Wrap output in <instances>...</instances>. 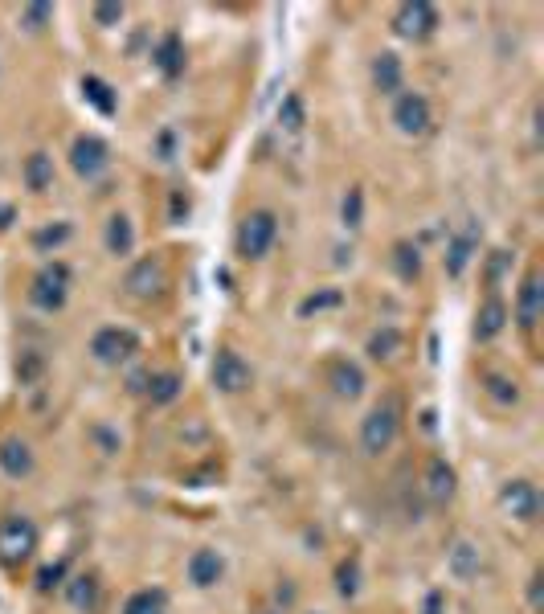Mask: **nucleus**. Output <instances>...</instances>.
Wrapping results in <instances>:
<instances>
[{"label":"nucleus","instance_id":"obj_29","mask_svg":"<svg viewBox=\"0 0 544 614\" xmlns=\"http://www.w3.org/2000/svg\"><path fill=\"white\" fill-rule=\"evenodd\" d=\"M483 389H487V398H495L500 406H516V402H520V385H516V377L483 373Z\"/></svg>","mask_w":544,"mask_h":614},{"label":"nucleus","instance_id":"obj_38","mask_svg":"<svg viewBox=\"0 0 544 614\" xmlns=\"http://www.w3.org/2000/svg\"><path fill=\"white\" fill-rule=\"evenodd\" d=\"M508 250H491V267H487V287H495L500 283V275H504V267H508Z\"/></svg>","mask_w":544,"mask_h":614},{"label":"nucleus","instance_id":"obj_14","mask_svg":"<svg viewBox=\"0 0 544 614\" xmlns=\"http://www.w3.org/2000/svg\"><path fill=\"white\" fill-rule=\"evenodd\" d=\"M508 320H512V312H508V303L500 299V295H487L483 303H479V312H475V340L479 344H487V340H495L504 328H508Z\"/></svg>","mask_w":544,"mask_h":614},{"label":"nucleus","instance_id":"obj_1","mask_svg":"<svg viewBox=\"0 0 544 614\" xmlns=\"http://www.w3.org/2000/svg\"><path fill=\"white\" fill-rule=\"evenodd\" d=\"M279 238V217L270 213V209H250L242 222H238V234H234V250L238 258L246 262H258L270 254V246H275Z\"/></svg>","mask_w":544,"mask_h":614},{"label":"nucleus","instance_id":"obj_12","mask_svg":"<svg viewBox=\"0 0 544 614\" xmlns=\"http://www.w3.org/2000/svg\"><path fill=\"white\" fill-rule=\"evenodd\" d=\"M540 312H544V287H540V267H528L520 291H516V324L524 336L536 332L540 324Z\"/></svg>","mask_w":544,"mask_h":614},{"label":"nucleus","instance_id":"obj_9","mask_svg":"<svg viewBox=\"0 0 544 614\" xmlns=\"http://www.w3.org/2000/svg\"><path fill=\"white\" fill-rule=\"evenodd\" d=\"M209 377H213V385H217L221 393H246V389H250V381H254L250 365L242 361V353H234V348H217Z\"/></svg>","mask_w":544,"mask_h":614},{"label":"nucleus","instance_id":"obj_37","mask_svg":"<svg viewBox=\"0 0 544 614\" xmlns=\"http://www.w3.org/2000/svg\"><path fill=\"white\" fill-rule=\"evenodd\" d=\"M70 238V226H50V230H37L33 234V246H58Z\"/></svg>","mask_w":544,"mask_h":614},{"label":"nucleus","instance_id":"obj_19","mask_svg":"<svg viewBox=\"0 0 544 614\" xmlns=\"http://www.w3.org/2000/svg\"><path fill=\"white\" fill-rule=\"evenodd\" d=\"M21 177H25V189H29V193L54 189V156H50V152H33V156H25Z\"/></svg>","mask_w":544,"mask_h":614},{"label":"nucleus","instance_id":"obj_4","mask_svg":"<svg viewBox=\"0 0 544 614\" xmlns=\"http://www.w3.org/2000/svg\"><path fill=\"white\" fill-rule=\"evenodd\" d=\"M37 549V529H33V520L29 516H5L0 520V565H25Z\"/></svg>","mask_w":544,"mask_h":614},{"label":"nucleus","instance_id":"obj_26","mask_svg":"<svg viewBox=\"0 0 544 614\" xmlns=\"http://www.w3.org/2000/svg\"><path fill=\"white\" fill-rule=\"evenodd\" d=\"M164 606H168V594L160 586H148V590H135L123 602V614H164Z\"/></svg>","mask_w":544,"mask_h":614},{"label":"nucleus","instance_id":"obj_24","mask_svg":"<svg viewBox=\"0 0 544 614\" xmlns=\"http://www.w3.org/2000/svg\"><path fill=\"white\" fill-rule=\"evenodd\" d=\"M475 230H467V234H455L446 242V254H442V262H446V271L450 275H463V267L471 262V250H475Z\"/></svg>","mask_w":544,"mask_h":614},{"label":"nucleus","instance_id":"obj_18","mask_svg":"<svg viewBox=\"0 0 544 614\" xmlns=\"http://www.w3.org/2000/svg\"><path fill=\"white\" fill-rule=\"evenodd\" d=\"M221 574H225V557L217 553V549H197L193 557H189V582L197 586V590H209V586H217L221 582Z\"/></svg>","mask_w":544,"mask_h":614},{"label":"nucleus","instance_id":"obj_20","mask_svg":"<svg viewBox=\"0 0 544 614\" xmlns=\"http://www.w3.org/2000/svg\"><path fill=\"white\" fill-rule=\"evenodd\" d=\"M152 62H156V70H160L164 78H176L180 70H185V41H180V33H164V37H160V46H156Z\"/></svg>","mask_w":544,"mask_h":614},{"label":"nucleus","instance_id":"obj_13","mask_svg":"<svg viewBox=\"0 0 544 614\" xmlns=\"http://www.w3.org/2000/svg\"><path fill=\"white\" fill-rule=\"evenodd\" d=\"M422 492H426V500H430L434 508H446L450 500H455V492H459V475H455V467H450L442 455H430L426 475H422Z\"/></svg>","mask_w":544,"mask_h":614},{"label":"nucleus","instance_id":"obj_30","mask_svg":"<svg viewBox=\"0 0 544 614\" xmlns=\"http://www.w3.org/2000/svg\"><path fill=\"white\" fill-rule=\"evenodd\" d=\"M82 99H86V103H95L103 115H115V107H119V103H115V91H111V86H107L103 78H95V74H86V78H82Z\"/></svg>","mask_w":544,"mask_h":614},{"label":"nucleus","instance_id":"obj_22","mask_svg":"<svg viewBox=\"0 0 544 614\" xmlns=\"http://www.w3.org/2000/svg\"><path fill=\"white\" fill-rule=\"evenodd\" d=\"M373 86L381 95H401V58L397 54H377L373 58Z\"/></svg>","mask_w":544,"mask_h":614},{"label":"nucleus","instance_id":"obj_41","mask_svg":"<svg viewBox=\"0 0 544 614\" xmlns=\"http://www.w3.org/2000/svg\"><path fill=\"white\" fill-rule=\"evenodd\" d=\"M95 21H99V25H115V21H123V5H95Z\"/></svg>","mask_w":544,"mask_h":614},{"label":"nucleus","instance_id":"obj_42","mask_svg":"<svg viewBox=\"0 0 544 614\" xmlns=\"http://www.w3.org/2000/svg\"><path fill=\"white\" fill-rule=\"evenodd\" d=\"M262 614H283V610H262Z\"/></svg>","mask_w":544,"mask_h":614},{"label":"nucleus","instance_id":"obj_11","mask_svg":"<svg viewBox=\"0 0 544 614\" xmlns=\"http://www.w3.org/2000/svg\"><path fill=\"white\" fill-rule=\"evenodd\" d=\"M107 164H111V148H107L99 136H78V140H74V148H70V168L78 172L82 181L103 177Z\"/></svg>","mask_w":544,"mask_h":614},{"label":"nucleus","instance_id":"obj_16","mask_svg":"<svg viewBox=\"0 0 544 614\" xmlns=\"http://www.w3.org/2000/svg\"><path fill=\"white\" fill-rule=\"evenodd\" d=\"M328 385H332V393H336V398H344V402H356L360 393H365V369L340 357V361H332V365H328Z\"/></svg>","mask_w":544,"mask_h":614},{"label":"nucleus","instance_id":"obj_15","mask_svg":"<svg viewBox=\"0 0 544 614\" xmlns=\"http://www.w3.org/2000/svg\"><path fill=\"white\" fill-rule=\"evenodd\" d=\"M33 467H37V459H33V447L25 438H0V471L9 479H29Z\"/></svg>","mask_w":544,"mask_h":614},{"label":"nucleus","instance_id":"obj_21","mask_svg":"<svg viewBox=\"0 0 544 614\" xmlns=\"http://www.w3.org/2000/svg\"><path fill=\"white\" fill-rule=\"evenodd\" d=\"M103 242H107V254H115V258H127V254H131V246H135V226H131L127 213H111V217H107Z\"/></svg>","mask_w":544,"mask_h":614},{"label":"nucleus","instance_id":"obj_3","mask_svg":"<svg viewBox=\"0 0 544 614\" xmlns=\"http://www.w3.org/2000/svg\"><path fill=\"white\" fill-rule=\"evenodd\" d=\"M66 295H70V267L66 262H45V267L33 275V287H29L33 307L37 312H62Z\"/></svg>","mask_w":544,"mask_h":614},{"label":"nucleus","instance_id":"obj_25","mask_svg":"<svg viewBox=\"0 0 544 614\" xmlns=\"http://www.w3.org/2000/svg\"><path fill=\"white\" fill-rule=\"evenodd\" d=\"M180 389H185L180 373H152L144 393H148V402H152V406H168V402H176V398H180Z\"/></svg>","mask_w":544,"mask_h":614},{"label":"nucleus","instance_id":"obj_34","mask_svg":"<svg viewBox=\"0 0 544 614\" xmlns=\"http://www.w3.org/2000/svg\"><path fill=\"white\" fill-rule=\"evenodd\" d=\"M50 17H54V9H50V5H25V9H21V25H25L29 33H41Z\"/></svg>","mask_w":544,"mask_h":614},{"label":"nucleus","instance_id":"obj_31","mask_svg":"<svg viewBox=\"0 0 544 614\" xmlns=\"http://www.w3.org/2000/svg\"><path fill=\"white\" fill-rule=\"evenodd\" d=\"M336 590H340L344 598H352V594L360 590V561H356V557L340 561V569H336Z\"/></svg>","mask_w":544,"mask_h":614},{"label":"nucleus","instance_id":"obj_10","mask_svg":"<svg viewBox=\"0 0 544 614\" xmlns=\"http://www.w3.org/2000/svg\"><path fill=\"white\" fill-rule=\"evenodd\" d=\"M500 508L504 516L520 520V524H532L540 516V492L532 479H508V484L500 488Z\"/></svg>","mask_w":544,"mask_h":614},{"label":"nucleus","instance_id":"obj_8","mask_svg":"<svg viewBox=\"0 0 544 614\" xmlns=\"http://www.w3.org/2000/svg\"><path fill=\"white\" fill-rule=\"evenodd\" d=\"M168 287V267H164V258H140L135 267L123 275V291L131 299H156L160 291Z\"/></svg>","mask_w":544,"mask_h":614},{"label":"nucleus","instance_id":"obj_7","mask_svg":"<svg viewBox=\"0 0 544 614\" xmlns=\"http://www.w3.org/2000/svg\"><path fill=\"white\" fill-rule=\"evenodd\" d=\"M393 123H397L401 136H414V140L426 136L430 123H434V115H430V99L418 95V91H401V95L393 99Z\"/></svg>","mask_w":544,"mask_h":614},{"label":"nucleus","instance_id":"obj_23","mask_svg":"<svg viewBox=\"0 0 544 614\" xmlns=\"http://www.w3.org/2000/svg\"><path fill=\"white\" fill-rule=\"evenodd\" d=\"M446 561H450V574H455L459 582H471L479 574V565H483L479 545H471V541H455V549H450Z\"/></svg>","mask_w":544,"mask_h":614},{"label":"nucleus","instance_id":"obj_5","mask_svg":"<svg viewBox=\"0 0 544 614\" xmlns=\"http://www.w3.org/2000/svg\"><path fill=\"white\" fill-rule=\"evenodd\" d=\"M135 353H140V336L131 328H119V324H107L90 336V357L99 365H127Z\"/></svg>","mask_w":544,"mask_h":614},{"label":"nucleus","instance_id":"obj_39","mask_svg":"<svg viewBox=\"0 0 544 614\" xmlns=\"http://www.w3.org/2000/svg\"><path fill=\"white\" fill-rule=\"evenodd\" d=\"M41 369H45V361H41L37 353H25V357L17 361V377H21V381H33Z\"/></svg>","mask_w":544,"mask_h":614},{"label":"nucleus","instance_id":"obj_36","mask_svg":"<svg viewBox=\"0 0 544 614\" xmlns=\"http://www.w3.org/2000/svg\"><path fill=\"white\" fill-rule=\"evenodd\" d=\"M62 578H66V565H45L41 574H37V590L50 594L54 586H62Z\"/></svg>","mask_w":544,"mask_h":614},{"label":"nucleus","instance_id":"obj_6","mask_svg":"<svg viewBox=\"0 0 544 614\" xmlns=\"http://www.w3.org/2000/svg\"><path fill=\"white\" fill-rule=\"evenodd\" d=\"M434 29H438V9L430 0H405V5H397L393 33L401 41H426V37H434Z\"/></svg>","mask_w":544,"mask_h":614},{"label":"nucleus","instance_id":"obj_17","mask_svg":"<svg viewBox=\"0 0 544 614\" xmlns=\"http://www.w3.org/2000/svg\"><path fill=\"white\" fill-rule=\"evenodd\" d=\"M66 598H70V606L78 614H99V606H103V582L95 574H78V578L66 582Z\"/></svg>","mask_w":544,"mask_h":614},{"label":"nucleus","instance_id":"obj_28","mask_svg":"<svg viewBox=\"0 0 544 614\" xmlns=\"http://www.w3.org/2000/svg\"><path fill=\"white\" fill-rule=\"evenodd\" d=\"M401 348H405V336H401L397 328H381V332L369 336V357H373V361H393Z\"/></svg>","mask_w":544,"mask_h":614},{"label":"nucleus","instance_id":"obj_2","mask_svg":"<svg viewBox=\"0 0 544 614\" xmlns=\"http://www.w3.org/2000/svg\"><path fill=\"white\" fill-rule=\"evenodd\" d=\"M397 430H401V402L385 398L381 406H373L360 422V451L365 455H385L397 443Z\"/></svg>","mask_w":544,"mask_h":614},{"label":"nucleus","instance_id":"obj_33","mask_svg":"<svg viewBox=\"0 0 544 614\" xmlns=\"http://www.w3.org/2000/svg\"><path fill=\"white\" fill-rule=\"evenodd\" d=\"M279 123H283L287 131H299V127H303V99H299V95H287V99H283Z\"/></svg>","mask_w":544,"mask_h":614},{"label":"nucleus","instance_id":"obj_32","mask_svg":"<svg viewBox=\"0 0 544 614\" xmlns=\"http://www.w3.org/2000/svg\"><path fill=\"white\" fill-rule=\"evenodd\" d=\"M328 307H340V291H320V295H307L299 303V316L307 320L311 312H328Z\"/></svg>","mask_w":544,"mask_h":614},{"label":"nucleus","instance_id":"obj_35","mask_svg":"<svg viewBox=\"0 0 544 614\" xmlns=\"http://www.w3.org/2000/svg\"><path fill=\"white\" fill-rule=\"evenodd\" d=\"M360 217H365V193L360 189H348V197H344V226H360Z\"/></svg>","mask_w":544,"mask_h":614},{"label":"nucleus","instance_id":"obj_40","mask_svg":"<svg viewBox=\"0 0 544 614\" xmlns=\"http://www.w3.org/2000/svg\"><path fill=\"white\" fill-rule=\"evenodd\" d=\"M540 602H544V574L536 569V574L528 578V606H532V610H540Z\"/></svg>","mask_w":544,"mask_h":614},{"label":"nucleus","instance_id":"obj_27","mask_svg":"<svg viewBox=\"0 0 544 614\" xmlns=\"http://www.w3.org/2000/svg\"><path fill=\"white\" fill-rule=\"evenodd\" d=\"M393 267H397V279L414 283L422 275V254H418V246L414 242H397L393 246Z\"/></svg>","mask_w":544,"mask_h":614}]
</instances>
